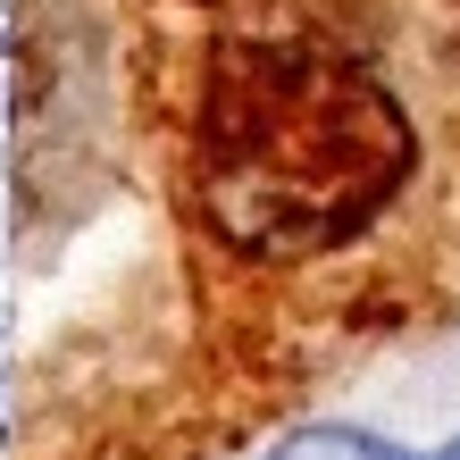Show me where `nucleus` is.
I'll return each instance as SVG.
<instances>
[{"instance_id": "2", "label": "nucleus", "mask_w": 460, "mask_h": 460, "mask_svg": "<svg viewBox=\"0 0 460 460\" xmlns=\"http://www.w3.org/2000/svg\"><path fill=\"white\" fill-rule=\"evenodd\" d=\"M268 460H460V436L444 452H402L394 436H376V427H302V436H285Z\"/></svg>"}, {"instance_id": "1", "label": "nucleus", "mask_w": 460, "mask_h": 460, "mask_svg": "<svg viewBox=\"0 0 460 460\" xmlns=\"http://www.w3.org/2000/svg\"><path fill=\"white\" fill-rule=\"evenodd\" d=\"M411 176V118L327 42H226L201 93V209L243 260H310Z\"/></svg>"}, {"instance_id": "3", "label": "nucleus", "mask_w": 460, "mask_h": 460, "mask_svg": "<svg viewBox=\"0 0 460 460\" xmlns=\"http://www.w3.org/2000/svg\"><path fill=\"white\" fill-rule=\"evenodd\" d=\"M0 50H9V25H0Z\"/></svg>"}]
</instances>
